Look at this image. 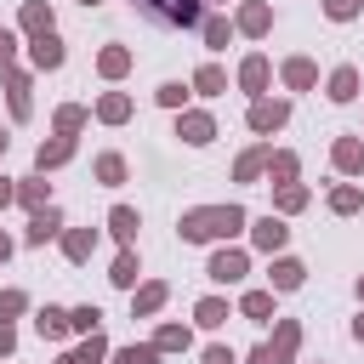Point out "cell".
Returning <instances> with one entry per match:
<instances>
[{"instance_id":"cell-7","label":"cell","mask_w":364,"mask_h":364,"mask_svg":"<svg viewBox=\"0 0 364 364\" xmlns=\"http://www.w3.org/2000/svg\"><path fill=\"white\" fill-rule=\"evenodd\" d=\"M63 57H68V51H63V40H57V28H46V34H34V40H28V63H34L40 74H51V68H63Z\"/></svg>"},{"instance_id":"cell-42","label":"cell","mask_w":364,"mask_h":364,"mask_svg":"<svg viewBox=\"0 0 364 364\" xmlns=\"http://www.w3.org/2000/svg\"><path fill=\"white\" fill-rule=\"evenodd\" d=\"M358 11H364V0H324V17L330 23H353Z\"/></svg>"},{"instance_id":"cell-49","label":"cell","mask_w":364,"mask_h":364,"mask_svg":"<svg viewBox=\"0 0 364 364\" xmlns=\"http://www.w3.org/2000/svg\"><path fill=\"white\" fill-rule=\"evenodd\" d=\"M0 262H11V233H0Z\"/></svg>"},{"instance_id":"cell-19","label":"cell","mask_w":364,"mask_h":364,"mask_svg":"<svg viewBox=\"0 0 364 364\" xmlns=\"http://www.w3.org/2000/svg\"><path fill=\"white\" fill-rule=\"evenodd\" d=\"M267 142H256V148H245L239 154V165H233V182H256V176H267Z\"/></svg>"},{"instance_id":"cell-11","label":"cell","mask_w":364,"mask_h":364,"mask_svg":"<svg viewBox=\"0 0 364 364\" xmlns=\"http://www.w3.org/2000/svg\"><path fill=\"white\" fill-rule=\"evenodd\" d=\"M165 301H171V284H165V279H148V284L131 296V318H154Z\"/></svg>"},{"instance_id":"cell-17","label":"cell","mask_w":364,"mask_h":364,"mask_svg":"<svg viewBox=\"0 0 364 364\" xmlns=\"http://www.w3.org/2000/svg\"><path fill=\"white\" fill-rule=\"evenodd\" d=\"M279 74H284V85H290V91H313V85H318L313 57H284V68H279Z\"/></svg>"},{"instance_id":"cell-32","label":"cell","mask_w":364,"mask_h":364,"mask_svg":"<svg viewBox=\"0 0 364 364\" xmlns=\"http://www.w3.org/2000/svg\"><path fill=\"white\" fill-rule=\"evenodd\" d=\"M34 330H40L46 341H63V336H68V313H63V307H40V313H34Z\"/></svg>"},{"instance_id":"cell-1","label":"cell","mask_w":364,"mask_h":364,"mask_svg":"<svg viewBox=\"0 0 364 364\" xmlns=\"http://www.w3.org/2000/svg\"><path fill=\"white\" fill-rule=\"evenodd\" d=\"M245 228H250L245 205H193V210H182V222H176V233H182L188 245L233 239V233H245Z\"/></svg>"},{"instance_id":"cell-48","label":"cell","mask_w":364,"mask_h":364,"mask_svg":"<svg viewBox=\"0 0 364 364\" xmlns=\"http://www.w3.org/2000/svg\"><path fill=\"white\" fill-rule=\"evenodd\" d=\"M245 364H273V353H267V347H256V353H250Z\"/></svg>"},{"instance_id":"cell-2","label":"cell","mask_w":364,"mask_h":364,"mask_svg":"<svg viewBox=\"0 0 364 364\" xmlns=\"http://www.w3.org/2000/svg\"><path fill=\"white\" fill-rule=\"evenodd\" d=\"M154 28H199L205 23V0H131Z\"/></svg>"},{"instance_id":"cell-43","label":"cell","mask_w":364,"mask_h":364,"mask_svg":"<svg viewBox=\"0 0 364 364\" xmlns=\"http://www.w3.org/2000/svg\"><path fill=\"white\" fill-rule=\"evenodd\" d=\"M23 307H28V290H0V318H6V324H11Z\"/></svg>"},{"instance_id":"cell-34","label":"cell","mask_w":364,"mask_h":364,"mask_svg":"<svg viewBox=\"0 0 364 364\" xmlns=\"http://www.w3.org/2000/svg\"><path fill=\"white\" fill-rule=\"evenodd\" d=\"M273 205H279V216H296V210H307V188L301 182H279Z\"/></svg>"},{"instance_id":"cell-9","label":"cell","mask_w":364,"mask_h":364,"mask_svg":"<svg viewBox=\"0 0 364 364\" xmlns=\"http://www.w3.org/2000/svg\"><path fill=\"white\" fill-rule=\"evenodd\" d=\"M267 80H273V63H267L262 51H250V57L239 63V85H245L250 97H267Z\"/></svg>"},{"instance_id":"cell-8","label":"cell","mask_w":364,"mask_h":364,"mask_svg":"<svg viewBox=\"0 0 364 364\" xmlns=\"http://www.w3.org/2000/svg\"><path fill=\"white\" fill-rule=\"evenodd\" d=\"M233 28H239V34H250V40H262V34L273 28V6H267V0H245V6H239V17H233Z\"/></svg>"},{"instance_id":"cell-25","label":"cell","mask_w":364,"mask_h":364,"mask_svg":"<svg viewBox=\"0 0 364 364\" xmlns=\"http://www.w3.org/2000/svg\"><path fill=\"white\" fill-rule=\"evenodd\" d=\"M296 171H301V159L290 154V148H273L267 154V182L279 188V182H296Z\"/></svg>"},{"instance_id":"cell-27","label":"cell","mask_w":364,"mask_h":364,"mask_svg":"<svg viewBox=\"0 0 364 364\" xmlns=\"http://www.w3.org/2000/svg\"><path fill=\"white\" fill-rule=\"evenodd\" d=\"M228 318H233V313H228V301H222V296H205V301L193 307V324H199V330H222Z\"/></svg>"},{"instance_id":"cell-47","label":"cell","mask_w":364,"mask_h":364,"mask_svg":"<svg viewBox=\"0 0 364 364\" xmlns=\"http://www.w3.org/2000/svg\"><path fill=\"white\" fill-rule=\"evenodd\" d=\"M11 347H17V336H11V324L0 318V353H11Z\"/></svg>"},{"instance_id":"cell-20","label":"cell","mask_w":364,"mask_h":364,"mask_svg":"<svg viewBox=\"0 0 364 364\" xmlns=\"http://www.w3.org/2000/svg\"><path fill=\"white\" fill-rule=\"evenodd\" d=\"M97 74H102V80H125V74H131V51H125V46H102V51H97Z\"/></svg>"},{"instance_id":"cell-24","label":"cell","mask_w":364,"mask_h":364,"mask_svg":"<svg viewBox=\"0 0 364 364\" xmlns=\"http://www.w3.org/2000/svg\"><path fill=\"white\" fill-rule=\"evenodd\" d=\"M239 318L267 324V318H273V290H245V296H239Z\"/></svg>"},{"instance_id":"cell-15","label":"cell","mask_w":364,"mask_h":364,"mask_svg":"<svg viewBox=\"0 0 364 364\" xmlns=\"http://www.w3.org/2000/svg\"><path fill=\"white\" fill-rule=\"evenodd\" d=\"M17 205H23L28 216H34V210H46V205H51V182H46L40 171H34V176H23V182H17Z\"/></svg>"},{"instance_id":"cell-46","label":"cell","mask_w":364,"mask_h":364,"mask_svg":"<svg viewBox=\"0 0 364 364\" xmlns=\"http://www.w3.org/2000/svg\"><path fill=\"white\" fill-rule=\"evenodd\" d=\"M11 199H17V182H11V176H0V210H6Z\"/></svg>"},{"instance_id":"cell-30","label":"cell","mask_w":364,"mask_h":364,"mask_svg":"<svg viewBox=\"0 0 364 364\" xmlns=\"http://www.w3.org/2000/svg\"><path fill=\"white\" fill-rule=\"evenodd\" d=\"M188 85H193L199 97H222V91H228V74H222L216 63H205V68H193V80H188Z\"/></svg>"},{"instance_id":"cell-54","label":"cell","mask_w":364,"mask_h":364,"mask_svg":"<svg viewBox=\"0 0 364 364\" xmlns=\"http://www.w3.org/2000/svg\"><path fill=\"white\" fill-rule=\"evenodd\" d=\"M358 296H364V273H358Z\"/></svg>"},{"instance_id":"cell-40","label":"cell","mask_w":364,"mask_h":364,"mask_svg":"<svg viewBox=\"0 0 364 364\" xmlns=\"http://www.w3.org/2000/svg\"><path fill=\"white\" fill-rule=\"evenodd\" d=\"M80 125H85V108H80V102H68V108H57V136H74Z\"/></svg>"},{"instance_id":"cell-55","label":"cell","mask_w":364,"mask_h":364,"mask_svg":"<svg viewBox=\"0 0 364 364\" xmlns=\"http://www.w3.org/2000/svg\"><path fill=\"white\" fill-rule=\"evenodd\" d=\"M205 6H228V0H205Z\"/></svg>"},{"instance_id":"cell-50","label":"cell","mask_w":364,"mask_h":364,"mask_svg":"<svg viewBox=\"0 0 364 364\" xmlns=\"http://www.w3.org/2000/svg\"><path fill=\"white\" fill-rule=\"evenodd\" d=\"M353 341H364V313H358V318H353Z\"/></svg>"},{"instance_id":"cell-33","label":"cell","mask_w":364,"mask_h":364,"mask_svg":"<svg viewBox=\"0 0 364 364\" xmlns=\"http://www.w3.org/2000/svg\"><path fill=\"white\" fill-rule=\"evenodd\" d=\"M199 34H205V51H228L233 23H228V17H205V23H199Z\"/></svg>"},{"instance_id":"cell-39","label":"cell","mask_w":364,"mask_h":364,"mask_svg":"<svg viewBox=\"0 0 364 364\" xmlns=\"http://www.w3.org/2000/svg\"><path fill=\"white\" fill-rule=\"evenodd\" d=\"M188 91H193V85H182V80H165L154 97H159V108H182V102H188Z\"/></svg>"},{"instance_id":"cell-52","label":"cell","mask_w":364,"mask_h":364,"mask_svg":"<svg viewBox=\"0 0 364 364\" xmlns=\"http://www.w3.org/2000/svg\"><path fill=\"white\" fill-rule=\"evenodd\" d=\"M6 148H11V136H6V131H0V159H6Z\"/></svg>"},{"instance_id":"cell-38","label":"cell","mask_w":364,"mask_h":364,"mask_svg":"<svg viewBox=\"0 0 364 364\" xmlns=\"http://www.w3.org/2000/svg\"><path fill=\"white\" fill-rule=\"evenodd\" d=\"M102 324V313H97V301H80V307H68V330L74 336H91Z\"/></svg>"},{"instance_id":"cell-36","label":"cell","mask_w":364,"mask_h":364,"mask_svg":"<svg viewBox=\"0 0 364 364\" xmlns=\"http://www.w3.org/2000/svg\"><path fill=\"white\" fill-rule=\"evenodd\" d=\"M108 358L114 364H159V347L154 341H131V347H114Z\"/></svg>"},{"instance_id":"cell-45","label":"cell","mask_w":364,"mask_h":364,"mask_svg":"<svg viewBox=\"0 0 364 364\" xmlns=\"http://www.w3.org/2000/svg\"><path fill=\"white\" fill-rule=\"evenodd\" d=\"M11 57H17V34L0 28V68H11Z\"/></svg>"},{"instance_id":"cell-51","label":"cell","mask_w":364,"mask_h":364,"mask_svg":"<svg viewBox=\"0 0 364 364\" xmlns=\"http://www.w3.org/2000/svg\"><path fill=\"white\" fill-rule=\"evenodd\" d=\"M57 364H85V358H80V353H63V358H57Z\"/></svg>"},{"instance_id":"cell-6","label":"cell","mask_w":364,"mask_h":364,"mask_svg":"<svg viewBox=\"0 0 364 364\" xmlns=\"http://www.w3.org/2000/svg\"><path fill=\"white\" fill-rule=\"evenodd\" d=\"M284 239H290L284 216H273V210H267V216H256V222H250V245H256V250L279 256V250H284Z\"/></svg>"},{"instance_id":"cell-18","label":"cell","mask_w":364,"mask_h":364,"mask_svg":"<svg viewBox=\"0 0 364 364\" xmlns=\"http://www.w3.org/2000/svg\"><path fill=\"white\" fill-rule=\"evenodd\" d=\"M324 97H330V102H353V97H358V68H353V63L330 68V85H324Z\"/></svg>"},{"instance_id":"cell-10","label":"cell","mask_w":364,"mask_h":364,"mask_svg":"<svg viewBox=\"0 0 364 364\" xmlns=\"http://www.w3.org/2000/svg\"><path fill=\"white\" fill-rule=\"evenodd\" d=\"M28 245H51V239H63V210L57 205H46V210H34L28 216V233H23Z\"/></svg>"},{"instance_id":"cell-21","label":"cell","mask_w":364,"mask_h":364,"mask_svg":"<svg viewBox=\"0 0 364 364\" xmlns=\"http://www.w3.org/2000/svg\"><path fill=\"white\" fill-rule=\"evenodd\" d=\"M6 74V97H11V119H28V74L23 68H0Z\"/></svg>"},{"instance_id":"cell-3","label":"cell","mask_w":364,"mask_h":364,"mask_svg":"<svg viewBox=\"0 0 364 364\" xmlns=\"http://www.w3.org/2000/svg\"><path fill=\"white\" fill-rule=\"evenodd\" d=\"M245 125H250L256 136H273V131H284V125H290V102H284V97H250Z\"/></svg>"},{"instance_id":"cell-5","label":"cell","mask_w":364,"mask_h":364,"mask_svg":"<svg viewBox=\"0 0 364 364\" xmlns=\"http://www.w3.org/2000/svg\"><path fill=\"white\" fill-rule=\"evenodd\" d=\"M176 136H182L188 148H205V142L216 136V119H210L205 108H176Z\"/></svg>"},{"instance_id":"cell-13","label":"cell","mask_w":364,"mask_h":364,"mask_svg":"<svg viewBox=\"0 0 364 364\" xmlns=\"http://www.w3.org/2000/svg\"><path fill=\"white\" fill-rule=\"evenodd\" d=\"M330 165H336L341 176H358V171H364V142H358V136H336Z\"/></svg>"},{"instance_id":"cell-44","label":"cell","mask_w":364,"mask_h":364,"mask_svg":"<svg viewBox=\"0 0 364 364\" xmlns=\"http://www.w3.org/2000/svg\"><path fill=\"white\" fill-rule=\"evenodd\" d=\"M199 364H239V358H233V347H222V341H216V347H205V358H199Z\"/></svg>"},{"instance_id":"cell-31","label":"cell","mask_w":364,"mask_h":364,"mask_svg":"<svg viewBox=\"0 0 364 364\" xmlns=\"http://www.w3.org/2000/svg\"><path fill=\"white\" fill-rule=\"evenodd\" d=\"M136 273H142V267H136V250L125 245V250L114 256V267H108V279H114L119 290H136Z\"/></svg>"},{"instance_id":"cell-26","label":"cell","mask_w":364,"mask_h":364,"mask_svg":"<svg viewBox=\"0 0 364 364\" xmlns=\"http://www.w3.org/2000/svg\"><path fill=\"white\" fill-rule=\"evenodd\" d=\"M136 228H142V216H136L131 205H114V210H108V233H114L119 245H131V239H136Z\"/></svg>"},{"instance_id":"cell-53","label":"cell","mask_w":364,"mask_h":364,"mask_svg":"<svg viewBox=\"0 0 364 364\" xmlns=\"http://www.w3.org/2000/svg\"><path fill=\"white\" fill-rule=\"evenodd\" d=\"M80 6H85V11H91V6H102V0H80Z\"/></svg>"},{"instance_id":"cell-28","label":"cell","mask_w":364,"mask_h":364,"mask_svg":"<svg viewBox=\"0 0 364 364\" xmlns=\"http://www.w3.org/2000/svg\"><path fill=\"white\" fill-rule=\"evenodd\" d=\"M154 347H159V353H188V347H193V330H188V324H159V330H154Z\"/></svg>"},{"instance_id":"cell-29","label":"cell","mask_w":364,"mask_h":364,"mask_svg":"<svg viewBox=\"0 0 364 364\" xmlns=\"http://www.w3.org/2000/svg\"><path fill=\"white\" fill-rule=\"evenodd\" d=\"M17 23H23L28 34H46V28L57 23V17H51V6H46V0H23V11H17Z\"/></svg>"},{"instance_id":"cell-41","label":"cell","mask_w":364,"mask_h":364,"mask_svg":"<svg viewBox=\"0 0 364 364\" xmlns=\"http://www.w3.org/2000/svg\"><path fill=\"white\" fill-rule=\"evenodd\" d=\"M74 353H80L85 364H102V358H108V341H102V330H91V336H85V341H80Z\"/></svg>"},{"instance_id":"cell-22","label":"cell","mask_w":364,"mask_h":364,"mask_svg":"<svg viewBox=\"0 0 364 364\" xmlns=\"http://www.w3.org/2000/svg\"><path fill=\"white\" fill-rule=\"evenodd\" d=\"M97 119H102V125H125V119H131V97H125V91H102V97H97Z\"/></svg>"},{"instance_id":"cell-16","label":"cell","mask_w":364,"mask_h":364,"mask_svg":"<svg viewBox=\"0 0 364 364\" xmlns=\"http://www.w3.org/2000/svg\"><path fill=\"white\" fill-rule=\"evenodd\" d=\"M301 279H307V267L296 256H273V267H267V284L273 290H301Z\"/></svg>"},{"instance_id":"cell-12","label":"cell","mask_w":364,"mask_h":364,"mask_svg":"<svg viewBox=\"0 0 364 364\" xmlns=\"http://www.w3.org/2000/svg\"><path fill=\"white\" fill-rule=\"evenodd\" d=\"M262 347L273 353V364H290V358H296V347H301V324H296V318H279L273 341H262Z\"/></svg>"},{"instance_id":"cell-14","label":"cell","mask_w":364,"mask_h":364,"mask_svg":"<svg viewBox=\"0 0 364 364\" xmlns=\"http://www.w3.org/2000/svg\"><path fill=\"white\" fill-rule=\"evenodd\" d=\"M74 159V136H57V142H40L34 148V171L46 176V171H57V165H68Z\"/></svg>"},{"instance_id":"cell-23","label":"cell","mask_w":364,"mask_h":364,"mask_svg":"<svg viewBox=\"0 0 364 364\" xmlns=\"http://www.w3.org/2000/svg\"><path fill=\"white\" fill-rule=\"evenodd\" d=\"M91 250H97V228H68L63 233V256L68 262H91Z\"/></svg>"},{"instance_id":"cell-4","label":"cell","mask_w":364,"mask_h":364,"mask_svg":"<svg viewBox=\"0 0 364 364\" xmlns=\"http://www.w3.org/2000/svg\"><path fill=\"white\" fill-rule=\"evenodd\" d=\"M245 273H250V256L233 250V245H216L210 262H205V279H216V284H239Z\"/></svg>"},{"instance_id":"cell-37","label":"cell","mask_w":364,"mask_h":364,"mask_svg":"<svg viewBox=\"0 0 364 364\" xmlns=\"http://www.w3.org/2000/svg\"><path fill=\"white\" fill-rule=\"evenodd\" d=\"M91 171H97V182H102V188H119V182H125V159H119V154H97V165H91Z\"/></svg>"},{"instance_id":"cell-35","label":"cell","mask_w":364,"mask_h":364,"mask_svg":"<svg viewBox=\"0 0 364 364\" xmlns=\"http://www.w3.org/2000/svg\"><path fill=\"white\" fill-rule=\"evenodd\" d=\"M358 205H364V188H358V182H341V188H330V210H336V216H353Z\"/></svg>"}]
</instances>
